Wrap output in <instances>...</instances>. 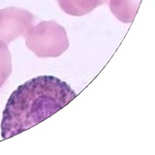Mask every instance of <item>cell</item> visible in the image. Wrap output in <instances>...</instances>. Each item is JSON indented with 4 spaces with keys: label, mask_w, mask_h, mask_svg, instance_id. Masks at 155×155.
Listing matches in <instances>:
<instances>
[{
    "label": "cell",
    "mask_w": 155,
    "mask_h": 155,
    "mask_svg": "<svg viewBox=\"0 0 155 155\" xmlns=\"http://www.w3.org/2000/svg\"><path fill=\"white\" fill-rule=\"evenodd\" d=\"M56 1L66 14L75 17L84 16L100 5L109 3V0H56Z\"/></svg>",
    "instance_id": "277c9868"
},
{
    "label": "cell",
    "mask_w": 155,
    "mask_h": 155,
    "mask_svg": "<svg viewBox=\"0 0 155 155\" xmlns=\"http://www.w3.org/2000/svg\"><path fill=\"white\" fill-rule=\"evenodd\" d=\"M24 37L27 48L38 57H57L69 47L65 28L53 21L33 25Z\"/></svg>",
    "instance_id": "7a4b0ae2"
},
{
    "label": "cell",
    "mask_w": 155,
    "mask_h": 155,
    "mask_svg": "<svg viewBox=\"0 0 155 155\" xmlns=\"http://www.w3.org/2000/svg\"><path fill=\"white\" fill-rule=\"evenodd\" d=\"M110 11L120 21L129 23L134 19L140 0H109Z\"/></svg>",
    "instance_id": "5b68a950"
},
{
    "label": "cell",
    "mask_w": 155,
    "mask_h": 155,
    "mask_svg": "<svg viewBox=\"0 0 155 155\" xmlns=\"http://www.w3.org/2000/svg\"><path fill=\"white\" fill-rule=\"evenodd\" d=\"M12 73V58L8 46L0 41V88Z\"/></svg>",
    "instance_id": "8992f818"
},
{
    "label": "cell",
    "mask_w": 155,
    "mask_h": 155,
    "mask_svg": "<svg viewBox=\"0 0 155 155\" xmlns=\"http://www.w3.org/2000/svg\"><path fill=\"white\" fill-rule=\"evenodd\" d=\"M34 16L29 11L16 7L0 10V41L9 45L21 36H25L33 26Z\"/></svg>",
    "instance_id": "3957f363"
},
{
    "label": "cell",
    "mask_w": 155,
    "mask_h": 155,
    "mask_svg": "<svg viewBox=\"0 0 155 155\" xmlns=\"http://www.w3.org/2000/svg\"><path fill=\"white\" fill-rule=\"evenodd\" d=\"M66 81L39 76L13 91L2 114L1 137L7 140L43 122L76 98Z\"/></svg>",
    "instance_id": "6da1fadb"
}]
</instances>
